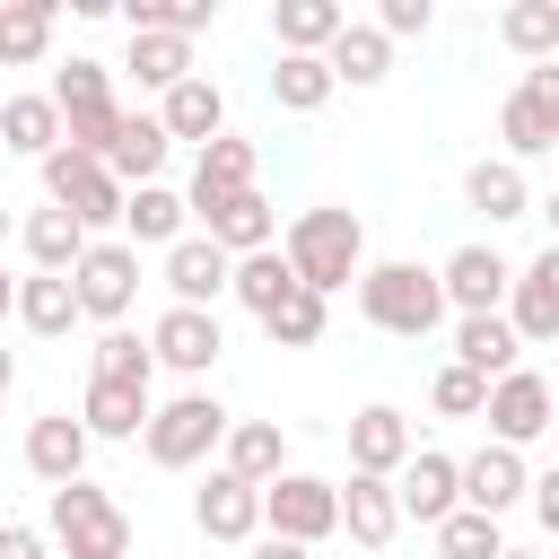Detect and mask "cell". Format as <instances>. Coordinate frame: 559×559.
Masks as SVG:
<instances>
[{
    "mask_svg": "<svg viewBox=\"0 0 559 559\" xmlns=\"http://www.w3.org/2000/svg\"><path fill=\"white\" fill-rule=\"evenodd\" d=\"M454 367H472V376H515L524 367V341H515V323L507 314H454Z\"/></svg>",
    "mask_w": 559,
    "mask_h": 559,
    "instance_id": "24",
    "label": "cell"
},
{
    "mask_svg": "<svg viewBox=\"0 0 559 559\" xmlns=\"http://www.w3.org/2000/svg\"><path fill=\"white\" fill-rule=\"evenodd\" d=\"M280 253H288L297 288H314V297H341L349 280H367V227H358V210H341V201L297 210V218L280 227Z\"/></svg>",
    "mask_w": 559,
    "mask_h": 559,
    "instance_id": "1",
    "label": "cell"
},
{
    "mask_svg": "<svg viewBox=\"0 0 559 559\" xmlns=\"http://www.w3.org/2000/svg\"><path fill=\"white\" fill-rule=\"evenodd\" d=\"M542 218H550V245H559V192H550V201H542Z\"/></svg>",
    "mask_w": 559,
    "mask_h": 559,
    "instance_id": "51",
    "label": "cell"
},
{
    "mask_svg": "<svg viewBox=\"0 0 559 559\" xmlns=\"http://www.w3.org/2000/svg\"><path fill=\"white\" fill-rule=\"evenodd\" d=\"M437 559H507V533H498V515H472V507H454V515L437 524Z\"/></svg>",
    "mask_w": 559,
    "mask_h": 559,
    "instance_id": "42",
    "label": "cell"
},
{
    "mask_svg": "<svg viewBox=\"0 0 559 559\" xmlns=\"http://www.w3.org/2000/svg\"><path fill=\"white\" fill-rule=\"evenodd\" d=\"M122 70H131L148 96H166V87L192 79V44H183V35H131V44H122Z\"/></svg>",
    "mask_w": 559,
    "mask_h": 559,
    "instance_id": "38",
    "label": "cell"
},
{
    "mask_svg": "<svg viewBox=\"0 0 559 559\" xmlns=\"http://www.w3.org/2000/svg\"><path fill=\"white\" fill-rule=\"evenodd\" d=\"M157 280H166L175 306H210V314H218V297H227V280H236V253H218L210 236H183V245L166 253Z\"/></svg>",
    "mask_w": 559,
    "mask_h": 559,
    "instance_id": "17",
    "label": "cell"
},
{
    "mask_svg": "<svg viewBox=\"0 0 559 559\" xmlns=\"http://www.w3.org/2000/svg\"><path fill=\"white\" fill-rule=\"evenodd\" d=\"M0 157H9V140H0Z\"/></svg>",
    "mask_w": 559,
    "mask_h": 559,
    "instance_id": "54",
    "label": "cell"
},
{
    "mask_svg": "<svg viewBox=\"0 0 559 559\" xmlns=\"http://www.w3.org/2000/svg\"><path fill=\"white\" fill-rule=\"evenodd\" d=\"M52 105H61V122H79V114H114V70L96 61V52H70L61 70H52V87H44Z\"/></svg>",
    "mask_w": 559,
    "mask_h": 559,
    "instance_id": "36",
    "label": "cell"
},
{
    "mask_svg": "<svg viewBox=\"0 0 559 559\" xmlns=\"http://www.w3.org/2000/svg\"><path fill=\"white\" fill-rule=\"evenodd\" d=\"M437 280H445V306L454 314H507V297H515V262L498 245H454L437 262Z\"/></svg>",
    "mask_w": 559,
    "mask_h": 559,
    "instance_id": "8",
    "label": "cell"
},
{
    "mask_svg": "<svg viewBox=\"0 0 559 559\" xmlns=\"http://www.w3.org/2000/svg\"><path fill=\"white\" fill-rule=\"evenodd\" d=\"M332 87H341V79H332L323 52H280V70H271V105H280V114H323Z\"/></svg>",
    "mask_w": 559,
    "mask_h": 559,
    "instance_id": "35",
    "label": "cell"
},
{
    "mask_svg": "<svg viewBox=\"0 0 559 559\" xmlns=\"http://www.w3.org/2000/svg\"><path fill=\"white\" fill-rule=\"evenodd\" d=\"M358 314H367L376 332H393V341H428L454 306H445V280H437L428 262H367Z\"/></svg>",
    "mask_w": 559,
    "mask_h": 559,
    "instance_id": "3",
    "label": "cell"
},
{
    "mask_svg": "<svg viewBox=\"0 0 559 559\" xmlns=\"http://www.w3.org/2000/svg\"><path fill=\"white\" fill-rule=\"evenodd\" d=\"M341 26H349V9H341V0H280V9H271L280 52H332V44H341Z\"/></svg>",
    "mask_w": 559,
    "mask_h": 559,
    "instance_id": "31",
    "label": "cell"
},
{
    "mask_svg": "<svg viewBox=\"0 0 559 559\" xmlns=\"http://www.w3.org/2000/svg\"><path fill=\"white\" fill-rule=\"evenodd\" d=\"M524 498H533V472H524L515 445L463 454V507H472V515H507V507H524Z\"/></svg>",
    "mask_w": 559,
    "mask_h": 559,
    "instance_id": "19",
    "label": "cell"
},
{
    "mask_svg": "<svg viewBox=\"0 0 559 559\" xmlns=\"http://www.w3.org/2000/svg\"><path fill=\"white\" fill-rule=\"evenodd\" d=\"M17 236H26V262H35V271H79V253L96 245V236H87L70 210H52V201H44V210H26V227H17Z\"/></svg>",
    "mask_w": 559,
    "mask_h": 559,
    "instance_id": "32",
    "label": "cell"
},
{
    "mask_svg": "<svg viewBox=\"0 0 559 559\" xmlns=\"http://www.w3.org/2000/svg\"><path fill=\"white\" fill-rule=\"evenodd\" d=\"M515 96H524V105H533V114H542V122L559 131V61H542V70H524V79H515Z\"/></svg>",
    "mask_w": 559,
    "mask_h": 559,
    "instance_id": "44",
    "label": "cell"
},
{
    "mask_svg": "<svg viewBox=\"0 0 559 559\" xmlns=\"http://www.w3.org/2000/svg\"><path fill=\"white\" fill-rule=\"evenodd\" d=\"M507 559H542V550H507Z\"/></svg>",
    "mask_w": 559,
    "mask_h": 559,
    "instance_id": "52",
    "label": "cell"
},
{
    "mask_svg": "<svg viewBox=\"0 0 559 559\" xmlns=\"http://www.w3.org/2000/svg\"><path fill=\"white\" fill-rule=\"evenodd\" d=\"M148 349H157V367H175V376H210L218 349H227V323H218L210 306H166V314L148 323Z\"/></svg>",
    "mask_w": 559,
    "mask_h": 559,
    "instance_id": "10",
    "label": "cell"
},
{
    "mask_svg": "<svg viewBox=\"0 0 559 559\" xmlns=\"http://www.w3.org/2000/svg\"><path fill=\"white\" fill-rule=\"evenodd\" d=\"M192 236V201L175 192V183H140L131 201H122V245L140 253V245H157V253H175Z\"/></svg>",
    "mask_w": 559,
    "mask_h": 559,
    "instance_id": "20",
    "label": "cell"
},
{
    "mask_svg": "<svg viewBox=\"0 0 559 559\" xmlns=\"http://www.w3.org/2000/svg\"><path fill=\"white\" fill-rule=\"evenodd\" d=\"M166 157H175L166 122H157V114H122V131H114V148H105L114 183H122V192H140V183H157V175H166Z\"/></svg>",
    "mask_w": 559,
    "mask_h": 559,
    "instance_id": "23",
    "label": "cell"
},
{
    "mask_svg": "<svg viewBox=\"0 0 559 559\" xmlns=\"http://www.w3.org/2000/svg\"><path fill=\"white\" fill-rule=\"evenodd\" d=\"M480 419H489V445H515V454H524L533 437L559 428V402H550V384H542L533 367H515V376L489 384V411H480Z\"/></svg>",
    "mask_w": 559,
    "mask_h": 559,
    "instance_id": "9",
    "label": "cell"
},
{
    "mask_svg": "<svg viewBox=\"0 0 559 559\" xmlns=\"http://www.w3.org/2000/svg\"><path fill=\"white\" fill-rule=\"evenodd\" d=\"M210 17H218V0H122V26L131 35H183L192 44Z\"/></svg>",
    "mask_w": 559,
    "mask_h": 559,
    "instance_id": "40",
    "label": "cell"
},
{
    "mask_svg": "<svg viewBox=\"0 0 559 559\" xmlns=\"http://www.w3.org/2000/svg\"><path fill=\"white\" fill-rule=\"evenodd\" d=\"M157 122H166V140L210 148V140L227 131V96H218V79H210V70H192L183 87H166V96H157Z\"/></svg>",
    "mask_w": 559,
    "mask_h": 559,
    "instance_id": "21",
    "label": "cell"
},
{
    "mask_svg": "<svg viewBox=\"0 0 559 559\" xmlns=\"http://www.w3.org/2000/svg\"><path fill=\"white\" fill-rule=\"evenodd\" d=\"M9 384H17V358H9V349H0V402H9Z\"/></svg>",
    "mask_w": 559,
    "mask_h": 559,
    "instance_id": "50",
    "label": "cell"
},
{
    "mask_svg": "<svg viewBox=\"0 0 559 559\" xmlns=\"http://www.w3.org/2000/svg\"><path fill=\"white\" fill-rule=\"evenodd\" d=\"M463 201H472L489 227H507V218H524V210H533V183H524V166H515V157H480V166H463Z\"/></svg>",
    "mask_w": 559,
    "mask_h": 559,
    "instance_id": "26",
    "label": "cell"
},
{
    "mask_svg": "<svg viewBox=\"0 0 559 559\" xmlns=\"http://www.w3.org/2000/svg\"><path fill=\"white\" fill-rule=\"evenodd\" d=\"M498 44H507L524 70L559 61V0H515V9H498Z\"/></svg>",
    "mask_w": 559,
    "mask_h": 559,
    "instance_id": "34",
    "label": "cell"
},
{
    "mask_svg": "<svg viewBox=\"0 0 559 559\" xmlns=\"http://www.w3.org/2000/svg\"><path fill=\"white\" fill-rule=\"evenodd\" d=\"M245 559H314V550H306V542H280V533H262Z\"/></svg>",
    "mask_w": 559,
    "mask_h": 559,
    "instance_id": "48",
    "label": "cell"
},
{
    "mask_svg": "<svg viewBox=\"0 0 559 559\" xmlns=\"http://www.w3.org/2000/svg\"><path fill=\"white\" fill-rule=\"evenodd\" d=\"M87 376H105V384H148V376H157V349H148L131 323H114V332H96Z\"/></svg>",
    "mask_w": 559,
    "mask_h": 559,
    "instance_id": "39",
    "label": "cell"
},
{
    "mask_svg": "<svg viewBox=\"0 0 559 559\" xmlns=\"http://www.w3.org/2000/svg\"><path fill=\"white\" fill-rule=\"evenodd\" d=\"M70 288H79V314L114 332V323L131 314V297H140V253H131L122 236H96V245L79 253V271H70Z\"/></svg>",
    "mask_w": 559,
    "mask_h": 559,
    "instance_id": "7",
    "label": "cell"
},
{
    "mask_svg": "<svg viewBox=\"0 0 559 559\" xmlns=\"http://www.w3.org/2000/svg\"><path fill=\"white\" fill-rule=\"evenodd\" d=\"M87 419H70V411H44V419H26V472L44 480V489H70V480H87Z\"/></svg>",
    "mask_w": 559,
    "mask_h": 559,
    "instance_id": "13",
    "label": "cell"
},
{
    "mask_svg": "<svg viewBox=\"0 0 559 559\" xmlns=\"http://www.w3.org/2000/svg\"><path fill=\"white\" fill-rule=\"evenodd\" d=\"M0 245H9V210H0Z\"/></svg>",
    "mask_w": 559,
    "mask_h": 559,
    "instance_id": "53",
    "label": "cell"
},
{
    "mask_svg": "<svg viewBox=\"0 0 559 559\" xmlns=\"http://www.w3.org/2000/svg\"><path fill=\"white\" fill-rule=\"evenodd\" d=\"M428 402H437L445 419H480V411H489V376H472V367L445 358V367L428 376Z\"/></svg>",
    "mask_w": 559,
    "mask_h": 559,
    "instance_id": "43",
    "label": "cell"
},
{
    "mask_svg": "<svg viewBox=\"0 0 559 559\" xmlns=\"http://www.w3.org/2000/svg\"><path fill=\"white\" fill-rule=\"evenodd\" d=\"M227 297H236L253 323H262V314H280V306L297 297V271H288V253H280V245H271V253H245V262H236V280H227Z\"/></svg>",
    "mask_w": 559,
    "mask_h": 559,
    "instance_id": "33",
    "label": "cell"
},
{
    "mask_svg": "<svg viewBox=\"0 0 559 559\" xmlns=\"http://www.w3.org/2000/svg\"><path fill=\"white\" fill-rule=\"evenodd\" d=\"M507 323H515V341L524 349H542V341H559V245H542L524 271H515V297H507Z\"/></svg>",
    "mask_w": 559,
    "mask_h": 559,
    "instance_id": "15",
    "label": "cell"
},
{
    "mask_svg": "<svg viewBox=\"0 0 559 559\" xmlns=\"http://www.w3.org/2000/svg\"><path fill=\"white\" fill-rule=\"evenodd\" d=\"M79 419H87V437H114V445H131V437H148L157 402H148V384H105V376H87V402H79Z\"/></svg>",
    "mask_w": 559,
    "mask_h": 559,
    "instance_id": "25",
    "label": "cell"
},
{
    "mask_svg": "<svg viewBox=\"0 0 559 559\" xmlns=\"http://www.w3.org/2000/svg\"><path fill=\"white\" fill-rule=\"evenodd\" d=\"M9 314H17V280L0 271V323H9Z\"/></svg>",
    "mask_w": 559,
    "mask_h": 559,
    "instance_id": "49",
    "label": "cell"
},
{
    "mask_svg": "<svg viewBox=\"0 0 559 559\" xmlns=\"http://www.w3.org/2000/svg\"><path fill=\"white\" fill-rule=\"evenodd\" d=\"M341 533H349L358 550H384V542L402 533V498H393V480L349 472V480H341Z\"/></svg>",
    "mask_w": 559,
    "mask_h": 559,
    "instance_id": "22",
    "label": "cell"
},
{
    "mask_svg": "<svg viewBox=\"0 0 559 559\" xmlns=\"http://www.w3.org/2000/svg\"><path fill=\"white\" fill-rule=\"evenodd\" d=\"M253 175H262V148H253L245 131H218V140L192 157L183 201H192V210H210V201H227V192H253Z\"/></svg>",
    "mask_w": 559,
    "mask_h": 559,
    "instance_id": "16",
    "label": "cell"
},
{
    "mask_svg": "<svg viewBox=\"0 0 559 559\" xmlns=\"http://www.w3.org/2000/svg\"><path fill=\"white\" fill-rule=\"evenodd\" d=\"M44 201L52 210H70L87 236H105V227H122V183H114V166L105 157H79V148H52L44 157Z\"/></svg>",
    "mask_w": 559,
    "mask_h": 559,
    "instance_id": "5",
    "label": "cell"
},
{
    "mask_svg": "<svg viewBox=\"0 0 559 559\" xmlns=\"http://www.w3.org/2000/svg\"><path fill=\"white\" fill-rule=\"evenodd\" d=\"M0 559H52L44 524H0Z\"/></svg>",
    "mask_w": 559,
    "mask_h": 559,
    "instance_id": "46",
    "label": "cell"
},
{
    "mask_svg": "<svg viewBox=\"0 0 559 559\" xmlns=\"http://www.w3.org/2000/svg\"><path fill=\"white\" fill-rule=\"evenodd\" d=\"M411 454H419V437H411V419H402L393 402H367V411L349 419V472H376V480H393Z\"/></svg>",
    "mask_w": 559,
    "mask_h": 559,
    "instance_id": "18",
    "label": "cell"
},
{
    "mask_svg": "<svg viewBox=\"0 0 559 559\" xmlns=\"http://www.w3.org/2000/svg\"><path fill=\"white\" fill-rule=\"evenodd\" d=\"M192 524L210 533V542H262V489L253 480H236V472H210L201 489H192Z\"/></svg>",
    "mask_w": 559,
    "mask_h": 559,
    "instance_id": "14",
    "label": "cell"
},
{
    "mask_svg": "<svg viewBox=\"0 0 559 559\" xmlns=\"http://www.w3.org/2000/svg\"><path fill=\"white\" fill-rule=\"evenodd\" d=\"M192 227H201L218 253H236V262L280 245V210L262 201V183H253V192H227V201H210V210H192Z\"/></svg>",
    "mask_w": 559,
    "mask_h": 559,
    "instance_id": "11",
    "label": "cell"
},
{
    "mask_svg": "<svg viewBox=\"0 0 559 559\" xmlns=\"http://www.w3.org/2000/svg\"><path fill=\"white\" fill-rule=\"evenodd\" d=\"M52 26H61L52 0H0V70H35L52 52Z\"/></svg>",
    "mask_w": 559,
    "mask_h": 559,
    "instance_id": "30",
    "label": "cell"
},
{
    "mask_svg": "<svg viewBox=\"0 0 559 559\" xmlns=\"http://www.w3.org/2000/svg\"><path fill=\"white\" fill-rule=\"evenodd\" d=\"M17 323H26L35 341H61L70 323H87V314H79L70 271H26V280H17Z\"/></svg>",
    "mask_w": 559,
    "mask_h": 559,
    "instance_id": "27",
    "label": "cell"
},
{
    "mask_svg": "<svg viewBox=\"0 0 559 559\" xmlns=\"http://www.w3.org/2000/svg\"><path fill=\"white\" fill-rule=\"evenodd\" d=\"M533 515H542V533H559V463L550 472H533V498H524Z\"/></svg>",
    "mask_w": 559,
    "mask_h": 559,
    "instance_id": "47",
    "label": "cell"
},
{
    "mask_svg": "<svg viewBox=\"0 0 559 559\" xmlns=\"http://www.w3.org/2000/svg\"><path fill=\"white\" fill-rule=\"evenodd\" d=\"M376 26L402 44V35H428V26H437V9H428V0H384V9H376Z\"/></svg>",
    "mask_w": 559,
    "mask_h": 559,
    "instance_id": "45",
    "label": "cell"
},
{
    "mask_svg": "<svg viewBox=\"0 0 559 559\" xmlns=\"http://www.w3.org/2000/svg\"><path fill=\"white\" fill-rule=\"evenodd\" d=\"M262 533L314 550L323 533H341V480H323V472H280V480L262 489Z\"/></svg>",
    "mask_w": 559,
    "mask_h": 559,
    "instance_id": "6",
    "label": "cell"
},
{
    "mask_svg": "<svg viewBox=\"0 0 559 559\" xmlns=\"http://www.w3.org/2000/svg\"><path fill=\"white\" fill-rule=\"evenodd\" d=\"M44 542L52 559H131V515L114 489L70 480V489H44Z\"/></svg>",
    "mask_w": 559,
    "mask_h": 559,
    "instance_id": "2",
    "label": "cell"
},
{
    "mask_svg": "<svg viewBox=\"0 0 559 559\" xmlns=\"http://www.w3.org/2000/svg\"><path fill=\"white\" fill-rule=\"evenodd\" d=\"M323 323H332V297H314V288H297L280 314H262L271 349H314V341H323Z\"/></svg>",
    "mask_w": 559,
    "mask_h": 559,
    "instance_id": "41",
    "label": "cell"
},
{
    "mask_svg": "<svg viewBox=\"0 0 559 559\" xmlns=\"http://www.w3.org/2000/svg\"><path fill=\"white\" fill-rule=\"evenodd\" d=\"M227 428H236V411L210 393V384H192V393H175V402H157V419H148V463L157 472H192V463H210V454H227Z\"/></svg>",
    "mask_w": 559,
    "mask_h": 559,
    "instance_id": "4",
    "label": "cell"
},
{
    "mask_svg": "<svg viewBox=\"0 0 559 559\" xmlns=\"http://www.w3.org/2000/svg\"><path fill=\"white\" fill-rule=\"evenodd\" d=\"M218 472H236V480L271 489V480L288 472V437H280V419H236V428H227V454H218Z\"/></svg>",
    "mask_w": 559,
    "mask_h": 559,
    "instance_id": "28",
    "label": "cell"
},
{
    "mask_svg": "<svg viewBox=\"0 0 559 559\" xmlns=\"http://www.w3.org/2000/svg\"><path fill=\"white\" fill-rule=\"evenodd\" d=\"M323 61H332V79H341V87H384V70H393V35H384L376 17H349V26H341V44H332Z\"/></svg>",
    "mask_w": 559,
    "mask_h": 559,
    "instance_id": "29",
    "label": "cell"
},
{
    "mask_svg": "<svg viewBox=\"0 0 559 559\" xmlns=\"http://www.w3.org/2000/svg\"><path fill=\"white\" fill-rule=\"evenodd\" d=\"M0 140H9V157H35L44 166L61 148V105L52 96H9L0 105Z\"/></svg>",
    "mask_w": 559,
    "mask_h": 559,
    "instance_id": "37",
    "label": "cell"
},
{
    "mask_svg": "<svg viewBox=\"0 0 559 559\" xmlns=\"http://www.w3.org/2000/svg\"><path fill=\"white\" fill-rule=\"evenodd\" d=\"M393 498H402V524H428V533H437V524H445V515L463 507V463H454V454H428V445H419V454H411V463L393 472Z\"/></svg>",
    "mask_w": 559,
    "mask_h": 559,
    "instance_id": "12",
    "label": "cell"
}]
</instances>
